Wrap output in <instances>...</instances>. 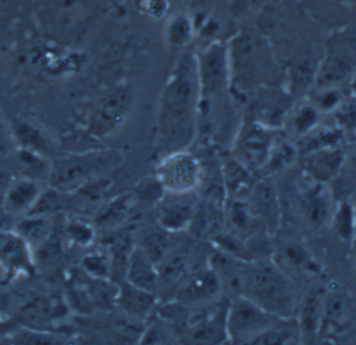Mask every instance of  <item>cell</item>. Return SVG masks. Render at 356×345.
Listing matches in <instances>:
<instances>
[{
    "mask_svg": "<svg viewBox=\"0 0 356 345\" xmlns=\"http://www.w3.org/2000/svg\"><path fill=\"white\" fill-rule=\"evenodd\" d=\"M122 162L119 151H92L70 155L54 162L50 169V185L60 192L79 190L82 186L115 170Z\"/></svg>",
    "mask_w": 356,
    "mask_h": 345,
    "instance_id": "277c9868",
    "label": "cell"
},
{
    "mask_svg": "<svg viewBox=\"0 0 356 345\" xmlns=\"http://www.w3.org/2000/svg\"><path fill=\"white\" fill-rule=\"evenodd\" d=\"M242 296L279 317H293L296 310L293 283L268 259L250 260Z\"/></svg>",
    "mask_w": 356,
    "mask_h": 345,
    "instance_id": "3957f363",
    "label": "cell"
},
{
    "mask_svg": "<svg viewBox=\"0 0 356 345\" xmlns=\"http://www.w3.org/2000/svg\"><path fill=\"white\" fill-rule=\"evenodd\" d=\"M132 103L134 94L127 87H119L106 94L92 110L88 132L97 137L115 133L131 113Z\"/></svg>",
    "mask_w": 356,
    "mask_h": 345,
    "instance_id": "8fae6325",
    "label": "cell"
},
{
    "mask_svg": "<svg viewBox=\"0 0 356 345\" xmlns=\"http://www.w3.org/2000/svg\"><path fill=\"white\" fill-rule=\"evenodd\" d=\"M223 293V285L217 274L209 265L188 274L177 288V300L181 305L195 306L213 301Z\"/></svg>",
    "mask_w": 356,
    "mask_h": 345,
    "instance_id": "9a60e30c",
    "label": "cell"
},
{
    "mask_svg": "<svg viewBox=\"0 0 356 345\" xmlns=\"http://www.w3.org/2000/svg\"><path fill=\"white\" fill-rule=\"evenodd\" d=\"M200 96L197 53L185 51L175 63L159 101V141L169 153L186 149L195 141Z\"/></svg>",
    "mask_w": 356,
    "mask_h": 345,
    "instance_id": "6da1fadb",
    "label": "cell"
},
{
    "mask_svg": "<svg viewBox=\"0 0 356 345\" xmlns=\"http://www.w3.org/2000/svg\"><path fill=\"white\" fill-rule=\"evenodd\" d=\"M197 34V25L188 13L173 15L166 25V41L172 47H185L194 40Z\"/></svg>",
    "mask_w": 356,
    "mask_h": 345,
    "instance_id": "1f68e13d",
    "label": "cell"
},
{
    "mask_svg": "<svg viewBox=\"0 0 356 345\" xmlns=\"http://www.w3.org/2000/svg\"><path fill=\"white\" fill-rule=\"evenodd\" d=\"M356 72V33L345 30L327 41L325 56L317 67L314 87L349 84Z\"/></svg>",
    "mask_w": 356,
    "mask_h": 345,
    "instance_id": "8992f818",
    "label": "cell"
},
{
    "mask_svg": "<svg viewBox=\"0 0 356 345\" xmlns=\"http://www.w3.org/2000/svg\"><path fill=\"white\" fill-rule=\"evenodd\" d=\"M340 190L341 198H349L356 192V144L349 154H346L343 167H341L337 178L334 180Z\"/></svg>",
    "mask_w": 356,
    "mask_h": 345,
    "instance_id": "60d3db41",
    "label": "cell"
},
{
    "mask_svg": "<svg viewBox=\"0 0 356 345\" xmlns=\"http://www.w3.org/2000/svg\"><path fill=\"white\" fill-rule=\"evenodd\" d=\"M349 94L345 92V87L328 85V87H314L309 96V101L318 108L320 113L333 115L334 110L343 103Z\"/></svg>",
    "mask_w": 356,
    "mask_h": 345,
    "instance_id": "d590c367",
    "label": "cell"
},
{
    "mask_svg": "<svg viewBox=\"0 0 356 345\" xmlns=\"http://www.w3.org/2000/svg\"><path fill=\"white\" fill-rule=\"evenodd\" d=\"M353 243H355V244H356V240H355V242H353ZM355 249H356V247H355ZM355 265H356V251H355Z\"/></svg>",
    "mask_w": 356,
    "mask_h": 345,
    "instance_id": "816d5d0a",
    "label": "cell"
},
{
    "mask_svg": "<svg viewBox=\"0 0 356 345\" xmlns=\"http://www.w3.org/2000/svg\"><path fill=\"white\" fill-rule=\"evenodd\" d=\"M0 271L10 277L34 271L31 247L17 231L0 228Z\"/></svg>",
    "mask_w": 356,
    "mask_h": 345,
    "instance_id": "2e32d148",
    "label": "cell"
},
{
    "mask_svg": "<svg viewBox=\"0 0 356 345\" xmlns=\"http://www.w3.org/2000/svg\"><path fill=\"white\" fill-rule=\"evenodd\" d=\"M18 161L19 165L25 170V177L34 178V180H38L41 176L44 174H50V169L49 162H47V157L40 155L37 153H33V151L19 148L18 151Z\"/></svg>",
    "mask_w": 356,
    "mask_h": 345,
    "instance_id": "ab89813d",
    "label": "cell"
},
{
    "mask_svg": "<svg viewBox=\"0 0 356 345\" xmlns=\"http://www.w3.org/2000/svg\"><path fill=\"white\" fill-rule=\"evenodd\" d=\"M157 303V296L153 292L136 287L127 280L119 283L118 308L135 319H144L153 312Z\"/></svg>",
    "mask_w": 356,
    "mask_h": 345,
    "instance_id": "44dd1931",
    "label": "cell"
},
{
    "mask_svg": "<svg viewBox=\"0 0 356 345\" xmlns=\"http://www.w3.org/2000/svg\"><path fill=\"white\" fill-rule=\"evenodd\" d=\"M9 146H10V133L5 126L2 117H0V153H8Z\"/></svg>",
    "mask_w": 356,
    "mask_h": 345,
    "instance_id": "c3c4849f",
    "label": "cell"
},
{
    "mask_svg": "<svg viewBox=\"0 0 356 345\" xmlns=\"http://www.w3.org/2000/svg\"><path fill=\"white\" fill-rule=\"evenodd\" d=\"M350 322V308L348 298L341 293H324L320 334H339Z\"/></svg>",
    "mask_w": 356,
    "mask_h": 345,
    "instance_id": "603a6c76",
    "label": "cell"
},
{
    "mask_svg": "<svg viewBox=\"0 0 356 345\" xmlns=\"http://www.w3.org/2000/svg\"><path fill=\"white\" fill-rule=\"evenodd\" d=\"M125 280L136 287L156 293L159 289L157 264L141 247H134L131 252Z\"/></svg>",
    "mask_w": 356,
    "mask_h": 345,
    "instance_id": "7402d4cb",
    "label": "cell"
},
{
    "mask_svg": "<svg viewBox=\"0 0 356 345\" xmlns=\"http://www.w3.org/2000/svg\"><path fill=\"white\" fill-rule=\"evenodd\" d=\"M198 78H200V101L205 104H223L235 99L230 87V71L227 58V43L213 41L200 54Z\"/></svg>",
    "mask_w": 356,
    "mask_h": 345,
    "instance_id": "5b68a950",
    "label": "cell"
},
{
    "mask_svg": "<svg viewBox=\"0 0 356 345\" xmlns=\"http://www.w3.org/2000/svg\"><path fill=\"white\" fill-rule=\"evenodd\" d=\"M328 226H332L334 234L341 242L353 244L356 240V217L353 205L349 199L345 198L339 201Z\"/></svg>",
    "mask_w": 356,
    "mask_h": 345,
    "instance_id": "83f0119b",
    "label": "cell"
},
{
    "mask_svg": "<svg viewBox=\"0 0 356 345\" xmlns=\"http://www.w3.org/2000/svg\"><path fill=\"white\" fill-rule=\"evenodd\" d=\"M343 141H345V136L336 125L333 126L318 125L308 133H305L304 136L298 137L295 145L298 149V154L305 155V154L314 153V151L341 146V142Z\"/></svg>",
    "mask_w": 356,
    "mask_h": 345,
    "instance_id": "484cf974",
    "label": "cell"
},
{
    "mask_svg": "<svg viewBox=\"0 0 356 345\" xmlns=\"http://www.w3.org/2000/svg\"><path fill=\"white\" fill-rule=\"evenodd\" d=\"M277 140L279 129H273L255 120L246 119L234 137V157L254 174H261L271 148L275 146Z\"/></svg>",
    "mask_w": 356,
    "mask_h": 345,
    "instance_id": "ba28073f",
    "label": "cell"
},
{
    "mask_svg": "<svg viewBox=\"0 0 356 345\" xmlns=\"http://www.w3.org/2000/svg\"><path fill=\"white\" fill-rule=\"evenodd\" d=\"M12 341L17 344H56L58 339L50 334H44L43 330H15V335L12 337Z\"/></svg>",
    "mask_w": 356,
    "mask_h": 345,
    "instance_id": "f6af8a7d",
    "label": "cell"
},
{
    "mask_svg": "<svg viewBox=\"0 0 356 345\" xmlns=\"http://www.w3.org/2000/svg\"><path fill=\"white\" fill-rule=\"evenodd\" d=\"M12 133L19 144V148L33 151V153L43 157H47V154L51 153V144L47 140V136L29 121L15 123Z\"/></svg>",
    "mask_w": 356,
    "mask_h": 345,
    "instance_id": "f546056e",
    "label": "cell"
},
{
    "mask_svg": "<svg viewBox=\"0 0 356 345\" xmlns=\"http://www.w3.org/2000/svg\"><path fill=\"white\" fill-rule=\"evenodd\" d=\"M250 117L261 125L280 129L295 106L293 95L280 87H261L250 95Z\"/></svg>",
    "mask_w": 356,
    "mask_h": 345,
    "instance_id": "30bf717a",
    "label": "cell"
},
{
    "mask_svg": "<svg viewBox=\"0 0 356 345\" xmlns=\"http://www.w3.org/2000/svg\"><path fill=\"white\" fill-rule=\"evenodd\" d=\"M349 198H350L349 201H350V202H352V205H353V210H355V217H356V192L353 193V195H350Z\"/></svg>",
    "mask_w": 356,
    "mask_h": 345,
    "instance_id": "f907efd6",
    "label": "cell"
},
{
    "mask_svg": "<svg viewBox=\"0 0 356 345\" xmlns=\"http://www.w3.org/2000/svg\"><path fill=\"white\" fill-rule=\"evenodd\" d=\"M229 300L218 303L213 310H202L193 321H188L186 341L188 344H226V312Z\"/></svg>",
    "mask_w": 356,
    "mask_h": 345,
    "instance_id": "4fadbf2b",
    "label": "cell"
},
{
    "mask_svg": "<svg viewBox=\"0 0 356 345\" xmlns=\"http://www.w3.org/2000/svg\"><path fill=\"white\" fill-rule=\"evenodd\" d=\"M82 269L91 278L99 280H111L112 278V259L108 251H95L88 253L81 264Z\"/></svg>",
    "mask_w": 356,
    "mask_h": 345,
    "instance_id": "74e56055",
    "label": "cell"
},
{
    "mask_svg": "<svg viewBox=\"0 0 356 345\" xmlns=\"http://www.w3.org/2000/svg\"><path fill=\"white\" fill-rule=\"evenodd\" d=\"M282 258L287 267L300 274L317 275L321 271L320 264L316 260V258L312 256V253L302 243L291 242L284 244L282 249Z\"/></svg>",
    "mask_w": 356,
    "mask_h": 345,
    "instance_id": "f1b7e54d",
    "label": "cell"
},
{
    "mask_svg": "<svg viewBox=\"0 0 356 345\" xmlns=\"http://www.w3.org/2000/svg\"><path fill=\"white\" fill-rule=\"evenodd\" d=\"M200 199L198 192H164V195L157 202V221L160 227L169 233L188 231L193 224Z\"/></svg>",
    "mask_w": 356,
    "mask_h": 345,
    "instance_id": "7c38bea8",
    "label": "cell"
},
{
    "mask_svg": "<svg viewBox=\"0 0 356 345\" xmlns=\"http://www.w3.org/2000/svg\"><path fill=\"white\" fill-rule=\"evenodd\" d=\"M251 212L261 221L268 233H275L282 219V208L277 189L268 178H261L254 183L245 198Z\"/></svg>",
    "mask_w": 356,
    "mask_h": 345,
    "instance_id": "5bb4252c",
    "label": "cell"
},
{
    "mask_svg": "<svg viewBox=\"0 0 356 345\" xmlns=\"http://www.w3.org/2000/svg\"><path fill=\"white\" fill-rule=\"evenodd\" d=\"M87 292L94 305V309L112 310L118 306V294L119 284L112 280H99L91 278L90 284H87Z\"/></svg>",
    "mask_w": 356,
    "mask_h": 345,
    "instance_id": "d6a6232c",
    "label": "cell"
},
{
    "mask_svg": "<svg viewBox=\"0 0 356 345\" xmlns=\"http://www.w3.org/2000/svg\"><path fill=\"white\" fill-rule=\"evenodd\" d=\"M66 236L78 246H90L94 242L95 231L91 224L79 219H74L66 226Z\"/></svg>",
    "mask_w": 356,
    "mask_h": 345,
    "instance_id": "7bdbcfd3",
    "label": "cell"
},
{
    "mask_svg": "<svg viewBox=\"0 0 356 345\" xmlns=\"http://www.w3.org/2000/svg\"><path fill=\"white\" fill-rule=\"evenodd\" d=\"M279 319V316L267 312L252 300L236 296L227 305V339L232 344H252Z\"/></svg>",
    "mask_w": 356,
    "mask_h": 345,
    "instance_id": "52a82bcc",
    "label": "cell"
},
{
    "mask_svg": "<svg viewBox=\"0 0 356 345\" xmlns=\"http://www.w3.org/2000/svg\"><path fill=\"white\" fill-rule=\"evenodd\" d=\"M18 322L5 319V317H0V338H5L8 335L15 334V330H18Z\"/></svg>",
    "mask_w": 356,
    "mask_h": 345,
    "instance_id": "7dc6e473",
    "label": "cell"
},
{
    "mask_svg": "<svg viewBox=\"0 0 356 345\" xmlns=\"http://www.w3.org/2000/svg\"><path fill=\"white\" fill-rule=\"evenodd\" d=\"M226 226L225 205L214 202L211 199H200L195 217L189 231L194 234L197 239L211 240L218 236Z\"/></svg>",
    "mask_w": 356,
    "mask_h": 345,
    "instance_id": "d6986e66",
    "label": "cell"
},
{
    "mask_svg": "<svg viewBox=\"0 0 356 345\" xmlns=\"http://www.w3.org/2000/svg\"><path fill=\"white\" fill-rule=\"evenodd\" d=\"M334 125L341 131L345 141L356 144V95L350 94L346 96L334 110Z\"/></svg>",
    "mask_w": 356,
    "mask_h": 345,
    "instance_id": "e575fe53",
    "label": "cell"
},
{
    "mask_svg": "<svg viewBox=\"0 0 356 345\" xmlns=\"http://www.w3.org/2000/svg\"><path fill=\"white\" fill-rule=\"evenodd\" d=\"M349 92L356 95V72L353 74V76H352V79L349 82Z\"/></svg>",
    "mask_w": 356,
    "mask_h": 345,
    "instance_id": "681fc988",
    "label": "cell"
},
{
    "mask_svg": "<svg viewBox=\"0 0 356 345\" xmlns=\"http://www.w3.org/2000/svg\"><path fill=\"white\" fill-rule=\"evenodd\" d=\"M141 249L152 258L156 264L169 253V243L168 239L159 233H152L145 236Z\"/></svg>",
    "mask_w": 356,
    "mask_h": 345,
    "instance_id": "ee69618b",
    "label": "cell"
},
{
    "mask_svg": "<svg viewBox=\"0 0 356 345\" xmlns=\"http://www.w3.org/2000/svg\"><path fill=\"white\" fill-rule=\"evenodd\" d=\"M320 116L321 113L318 112V108L308 100L302 104H299L298 107L293 106L286 123L287 126H289L291 133L295 135L298 140V137L304 136L305 133L320 125Z\"/></svg>",
    "mask_w": 356,
    "mask_h": 345,
    "instance_id": "4dcf8cb0",
    "label": "cell"
},
{
    "mask_svg": "<svg viewBox=\"0 0 356 345\" xmlns=\"http://www.w3.org/2000/svg\"><path fill=\"white\" fill-rule=\"evenodd\" d=\"M134 202V195H122L108 203L97 218V224L100 227H116L120 226L127 219L131 212V206Z\"/></svg>",
    "mask_w": 356,
    "mask_h": 345,
    "instance_id": "8d00e7d4",
    "label": "cell"
},
{
    "mask_svg": "<svg viewBox=\"0 0 356 345\" xmlns=\"http://www.w3.org/2000/svg\"><path fill=\"white\" fill-rule=\"evenodd\" d=\"M56 314V306L47 298H34L29 305L22 308L21 317L33 326L49 322Z\"/></svg>",
    "mask_w": 356,
    "mask_h": 345,
    "instance_id": "f35d334b",
    "label": "cell"
},
{
    "mask_svg": "<svg viewBox=\"0 0 356 345\" xmlns=\"http://www.w3.org/2000/svg\"><path fill=\"white\" fill-rule=\"evenodd\" d=\"M62 192L51 187L46 192H41L35 205L26 215H53L62 210Z\"/></svg>",
    "mask_w": 356,
    "mask_h": 345,
    "instance_id": "b9f144b4",
    "label": "cell"
},
{
    "mask_svg": "<svg viewBox=\"0 0 356 345\" xmlns=\"http://www.w3.org/2000/svg\"><path fill=\"white\" fill-rule=\"evenodd\" d=\"M33 249H38L53 237L51 215H26L15 230Z\"/></svg>",
    "mask_w": 356,
    "mask_h": 345,
    "instance_id": "4316f807",
    "label": "cell"
},
{
    "mask_svg": "<svg viewBox=\"0 0 356 345\" xmlns=\"http://www.w3.org/2000/svg\"><path fill=\"white\" fill-rule=\"evenodd\" d=\"M298 158H299V154H298L296 145L292 144L291 141L280 140L279 137L275 146L271 148V153L264 165L263 174L270 176V174L279 173L289 167V165H292Z\"/></svg>",
    "mask_w": 356,
    "mask_h": 345,
    "instance_id": "836d02e7",
    "label": "cell"
},
{
    "mask_svg": "<svg viewBox=\"0 0 356 345\" xmlns=\"http://www.w3.org/2000/svg\"><path fill=\"white\" fill-rule=\"evenodd\" d=\"M300 165L309 180L317 183H333L346 158L345 149L341 146L334 148H325L320 151H314V153L299 155Z\"/></svg>",
    "mask_w": 356,
    "mask_h": 345,
    "instance_id": "e0dca14e",
    "label": "cell"
},
{
    "mask_svg": "<svg viewBox=\"0 0 356 345\" xmlns=\"http://www.w3.org/2000/svg\"><path fill=\"white\" fill-rule=\"evenodd\" d=\"M140 9L144 12L145 15L152 17L154 19H160L168 15L170 9L169 0H138Z\"/></svg>",
    "mask_w": 356,
    "mask_h": 345,
    "instance_id": "bcb514c9",
    "label": "cell"
},
{
    "mask_svg": "<svg viewBox=\"0 0 356 345\" xmlns=\"http://www.w3.org/2000/svg\"><path fill=\"white\" fill-rule=\"evenodd\" d=\"M156 178L164 192H198L202 180L201 160L188 149L172 151L157 165Z\"/></svg>",
    "mask_w": 356,
    "mask_h": 345,
    "instance_id": "9c48e42d",
    "label": "cell"
},
{
    "mask_svg": "<svg viewBox=\"0 0 356 345\" xmlns=\"http://www.w3.org/2000/svg\"><path fill=\"white\" fill-rule=\"evenodd\" d=\"M40 185L30 177H21L13 180L3 198V210L9 215L29 214L41 195Z\"/></svg>",
    "mask_w": 356,
    "mask_h": 345,
    "instance_id": "ffe728a7",
    "label": "cell"
},
{
    "mask_svg": "<svg viewBox=\"0 0 356 345\" xmlns=\"http://www.w3.org/2000/svg\"><path fill=\"white\" fill-rule=\"evenodd\" d=\"M323 297L324 293L321 289H316L308 294L304 301V306L300 309L298 319V326L300 333V341L312 342L320 335L321 326V314H323Z\"/></svg>",
    "mask_w": 356,
    "mask_h": 345,
    "instance_id": "d4e9b609",
    "label": "cell"
},
{
    "mask_svg": "<svg viewBox=\"0 0 356 345\" xmlns=\"http://www.w3.org/2000/svg\"><path fill=\"white\" fill-rule=\"evenodd\" d=\"M222 177L226 190V198L242 199L248 195V192L254 186V173L245 167L236 158L229 157L222 160Z\"/></svg>",
    "mask_w": 356,
    "mask_h": 345,
    "instance_id": "cb8c5ba5",
    "label": "cell"
},
{
    "mask_svg": "<svg viewBox=\"0 0 356 345\" xmlns=\"http://www.w3.org/2000/svg\"><path fill=\"white\" fill-rule=\"evenodd\" d=\"M230 87L235 96H246L261 87H280L283 72L268 41L254 30L238 33L227 43ZM245 99V100H246Z\"/></svg>",
    "mask_w": 356,
    "mask_h": 345,
    "instance_id": "7a4b0ae2",
    "label": "cell"
},
{
    "mask_svg": "<svg viewBox=\"0 0 356 345\" xmlns=\"http://www.w3.org/2000/svg\"><path fill=\"white\" fill-rule=\"evenodd\" d=\"M333 202V192L327 185L311 180L300 193V212L311 226L323 227L330 223L336 206Z\"/></svg>",
    "mask_w": 356,
    "mask_h": 345,
    "instance_id": "ac0fdd59",
    "label": "cell"
}]
</instances>
